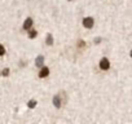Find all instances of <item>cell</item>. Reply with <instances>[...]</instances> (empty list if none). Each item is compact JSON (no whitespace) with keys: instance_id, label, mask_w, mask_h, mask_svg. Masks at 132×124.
<instances>
[{"instance_id":"obj_1","label":"cell","mask_w":132,"mask_h":124,"mask_svg":"<svg viewBox=\"0 0 132 124\" xmlns=\"http://www.w3.org/2000/svg\"><path fill=\"white\" fill-rule=\"evenodd\" d=\"M65 102H66V94H65V92H61V93H58V94H56L53 97V105L57 109H60Z\"/></svg>"},{"instance_id":"obj_2","label":"cell","mask_w":132,"mask_h":124,"mask_svg":"<svg viewBox=\"0 0 132 124\" xmlns=\"http://www.w3.org/2000/svg\"><path fill=\"white\" fill-rule=\"evenodd\" d=\"M100 69L101 70H109L110 69V62H109V59L106 57L101 58V61H100Z\"/></svg>"},{"instance_id":"obj_3","label":"cell","mask_w":132,"mask_h":124,"mask_svg":"<svg viewBox=\"0 0 132 124\" xmlns=\"http://www.w3.org/2000/svg\"><path fill=\"white\" fill-rule=\"evenodd\" d=\"M93 18L92 17H86L84 20H83V26L86 27V29H92L93 27Z\"/></svg>"},{"instance_id":"obj_4","label":"cell","mask_w":132,"mask_h":124,"mask_svg":"<svg viewBox=\"0 0 132 124\" xmlns=\"http://www.w3.org/2000/svg\"><path fill=\"white\" fill-rule=\"evenodd\" d=\"M49 75V69L48 67H42V70H40V73H39V78H47Z\"/></svg>"},{"instance_id":"obj_5","label":"cell","mask_w":132,"mask_h":124,"mask_svg":"<svg viewBox=\"0 0 132 124\" xmlns=\"http://www.w3.org/2000/svg\"><path fill=\"white\" fill-rule=\"evenodd\" d=\"M31 26H32V20H31V18H27V20L25 21V23H23V29H25V30H30Z\"/></svg>"},{"instance_id":"obj_6","label":"cell","mask_w":132,"mask_h":124,"mask_svg":"<svg viewBox=\"0 0 132 124\" xmlns=\"http://www.w3.org/2000/svg\"><path fill=\"white\" fill-rule=\"evenodd\" d=\"M43 64H44V57L43 56H39L38 58H36V62H35V65L39 67V66H43Z\"/></svg>"},{"instance_id":"obj_7","label":"cell","mask_w":132,"mask_h":124,"mask_svg":"<svg viewBox=\"0 0 132 124\" xmlns=\"http://www.w3.org/2000/svg\"><path fill=\"white\" fill-rule=\"evenodd\" d=\"M48 45H52L53 44V36L49 34V35H47V41H45Z\"/></svg>"},{"instance_id":"obj_8","label":"cell","mask_w":132,"mask_h":124,"mask_svg":"<svg viewBox=\"0 0 132 124\" xmlns=\"http://www.w3.org/2000/svg\"><path fill=\"white\" fill-rule=\"evenodd\" d=\"M36 35H38V32H36L35 30H30V31H29V38H30V39H34Z\"/></svg>"},{"instance_id":"obj_9","label":"cell","mask_w":132,"mask_h":124,"mask_svg":"<svg viewBox=\"0 0 132 124\" xmlns=\"http://www.w3.org/2000/svg\"><path fill=\"white\" fill-rule=\"evenodd\" d=\"M27 106H29L30 109H34V107L36 106V101H35V100H31V101H29V103H27Z\"/></svg>"},{"instance_id":"obj_10","label":"cell","mask_w":132,"mask_h":124,"mask_svg":"<svg viewBox=\"0 0 132 124\" xmlns=\"http://www.w3.org/2000/svg\"><path fill=\"white\" fill-rule=\"evenodd\" d=\"M4 53H5V48H4L2 44H0V56H3Z\"/></svg>"},{"instance_id":"obj_11","label":"cell","mask_w":132,"mask_h":124,"mask_svg":"<svg viewBox=\"0 0 132 124\" xmlns=\"http://www.w3.org/2000/svg\"><path fill=\"white\" fill-rule=\"evenodd\" d=\"M3 75H4V76H8V75H9V70H8V69H4V70H3Z\"/></svg>"},{"instance_id":"obj_12","label":"cell","mask_w":132,"mask_h":124,"mask_svg":"<svg viewBox=\"0 0 132 124\" xmlns=\"http://www.w3.org/2000/svg\"><path fill=\"white\" fill-rule=\"evenodd\" d=\"M131 57H132V50H131Z\"/></svg>"}]
</instances>
